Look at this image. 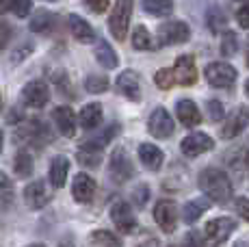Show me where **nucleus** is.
Listing matches in <instances>:
<instances>
[{
    "label": "nucleus",
    "instance_id": "1",
    "mask_svg": "<svg viewBox=\"0 0 249 247\" xmlns=\"http://www.w3.org/2000/svg\"><path fill=\"white\" fill-rule=\"evenodd\" d=\"M199 189L206 193V197L219 204H228L234 195L232 180L228 178V174L223 169L217 167H206L199 174Z\"/></svg>",
    "mask_w": 249,
    "mask_h": 247
},
{
    "label": "nucleus",
    "instance_id": "2",
    "mask_svg": "<svg viewBox=\"0 0 249 247\" xmlns=\"http://www.w3.org/2000/svg\"><path fill=\"white\" fill-rule=\"evenodd\" d=\"M132 7H135V0H115V7L111 11V18H108V28H111V35L117 41H124L128 35Z\"/></svg>",
    "mask_w": 249,
    "mask_h": 247
},
{
    "label": "nucleus",
    "instance_id": "3",
    "mask_svg": "<svg viewBox=\"0 0 249 247\" xmlns=\"http://www.w3.org/2000/svg\"><path fill=\"white\" fill-rule=\"evenodd\" d=\"M191 39V28L186 22L180 20H171L167 24L159 26L156 31V48H165V46H176V44H184Z\"/></svg>",
    "mask_w": 249,
    "mask_h": 247
},
{
    "label": "nucleus",
    "instance_id": "4",
    "mask_svg": "<svg viewBox=\"0 0 249 247\" xmlns=\"http://www.w3.org/2000/svg\"><path fill=\"white\" fill-rule=\"evenodd\" d=\"M50 139H52L50 128L39 120H33L28 124H24L20 130L16 132V141L22 143V145H35V148H41V145L48 143Z\"/></svg>",
    "mask_w": 249,
    "mask_h": 247
},
{
    "label": "nucleus",
    "instance_id": "5",
    "mask_svg": "<svg viewBox=\"0 0 249 247\" xmlns=\"http://www.w3.org/2000/svg\"><path fill=\"white\" fill-rule=\"evenodd\" d=\"M204 76L213 87L217 89H228L236 83L238 72L232 68L230 63H223V61H214V63H208L204 70Z\"/></svg>",
    "mask_w": 249,
    "mask_h": 247
},
{
    "label": "nucleus",
    "instance_id": "6",
    "mask_svg": "<svg viewBox=\"0 0 249 247\" xmlns=\"http://www.w3.org/2000/svg\"><path fill=\"white\" fill-rule=\"evenodd\" d=\"M135 165H132L130 156L124 148H117L111 154V165H108V178L113 180L115 184H126L128 180L135 174Z\"/></svg>",
    "mask_w": 249,
    "mask_h": 247
},
{
    "label": "nucleus",
    "instance_id": "7",
    "mask_svg": "<svg viewBox=\"0 0 249 247\" xmlns=\"http://www.w3.org/2000/svg\"><path fill=\"white\" fill-rule=\"evenodd\" d=\"M236 230V219L232 217H217V219H210L204 228L206 239L210 241V245H221L228 241V236Z\"/></svg>",
    "mask_w": 249,
    "mask_h": 247
},
{
    "label": "nucleus",
    "instance_id": "8",
    "mask_svg": "<svg viewBox=\"0 0 249 247\" xmlns=\"http://www.w3.org/2000/svg\"><path fill=\"white\" fill-rule=\"evenodd\" d=\"M147 130H150V135L156 137V139H167V137H171L176 130L174 117L169 115L167 108H162V106L154 108L150 120H147Z\"/></svg>",
    "mask_w": 249,
    "mask_h": 247
},
{
    "label": "nucleus",
    "instance_id": "9",
    "mask_svg": "<svg viewBox=\"0 0 249 247\" xmlns=\"http://www.w3.org/2000/svg\"><path fill=\"white\" fill-rule=\"evenodd\" d=\"M171 74H174V83L176 85H184V87H191V85L197 83V65H195L193 54H182L176 59V65L171 68Z\"/></svg>",
    "mask_w": 249,
    "mask_h": 247
},
{
    "label": "nucleus",
    "instance_id": "10",
    "mask_svg": "<svg viewBox=\"0 0 249 247\" xmlns=\"http://www.w3.org/2000/svg\"><path fill=\"white\" fill-rule=\"evenodd\" d=\"M154 219L162 232L171 234L178 228V206L171 199H160L154 206Z\"/></svg>",
    "mask_w": 249,
    "mask_h": 247
},
{
    "label": "nucleus",
    "instance_id": "11",
    "mask_svg": "<svg viewBox=\"0 0 249 247\" xmlns=\"http://www.w3.org/2000/svg\"><path fill=\"white\" fill-rule=\"evenodd\" d=\"M50 100V89L46 80H31L22 89V102L31 108H44Z\"/></svg>",
    "mask_w": 249,
    "mask_h": 247
},
{
    "label": "nucleus",
    "instance_id": "12",
    "mask_svg": "<svg viewBox=\"0 0 249 247\" xmlns=\"http://www.w3.org/2000/svg\"><path fill=\"white\" fill-rule=\"evenodd\" d=\"M111 219L122 234H130L137 228V219H135V215H132L130 204L124 202V199H119V202H115L111 206Z\"/></svg>",
    "mask_w": 249,
    "mask_h": 247
},
{
    "label": "nucleus",
    "instance_id": "13",
    "mask_svg": "<svg viewBox=\"0 0 249 247\" xmlns=\"http://www.w3.org/2000/svg\"><path fill=\"white\" fill-rule=\"evenodd\" d=\"M50 199H52V191L46 187L44 180H35V182L26 184V189H24V202L33 211H39V208L48 206Z\"/></svg>",
    "mask_w": 249,
    "mask_h": 247
},
{
    "label": "nucleus",
    "instance_id": "14",
    "mask_svg": "<svg viewBox=\"0 0 249 247\" xmlns=\"http://www.w3.org/2000/svg\"><path fill=\"white\" fill-rule=\"evenodd\" d=\"M247 124H249V108L243 104V106L234 108V111L230 113V117L221 128V137L223 139H232V137L241 135V132L247 128Z\"/></svg>",
    "mask_w": 249,
    "mask_h": 247
},
{
    "label": "nucleus",
    "instance_id": "15",
    "mask_svg": "<svg viewBox=\"0 0 249 247\" xmlns=\"http://www.w3.org/2000/svg\"><path fill=\"white\" fill-rule=\"evenodd\" d=\"M180 148H182V152H184L186 156H199V154H204V152L213 150L214 141L210 139L206 132H191L189 137L182 139Z\"/></svg>",
    "mask_w": 249,
    "mask_h": 247
},
{
    "label": "nucleus",
    "instance_id": "16",
    "mask_svg": "<svg viewBox=\"0 0 249 247\" xmlns=\"http://www.w3.org/2000/svg\"><path fill=\"white\" fill-rule=\"evenodd\" d=\"M119 93H124L128 100L139 102L141 100V83H139V74L135 70H126L117 76V83H115Z\"/></svg>",
    "mask_w": 249,
    "mask_h": 247
},
{
    "label": "nucleus",
    "instance_id": "17",
    "mask_svg": "<svg viewBox=\"0 0 249 247\" xmlns=\"http://www.w3.org/2000/svg\"><path fill=\"white\" fill-rule=\"evenodd\" d=\"M71 195L76 202L89 204L95 195V180L89 174H78L74 178V184H71Z\"/></svg>",
    "mask_w": 249,
    "mask_h": 247
},
{
    "label": "nucleus",
    "instance_id": "18",
    "mask_svg": "<svg viewBox=\"0 0 249 247\" xmlns=\"http://www.w3.org/2000/svg\"><path fill=\"white\" fill-rule=\"evenodd\" d=\"M176 115L180 117V122L184 124V126L189 128H195L202 124V113H199L197 104L193 102V100L184 98V100H178V104H176Z\"/></svg>",
    "mask_w": 249,
    "mask_h": 247
},
{
    "label": "nucleus",
    "instance_id": "19",
    "mask_svg": "<svg viewBox=\"0 0 249 247\" xmlns=\"http://www.w3.org/2000/svg\"><path fill=\"white\" fill-rule=\"evenodd\" d=\"M52 117H54L56 128H59V132L63 137L71 139V137L76 135V115L70 106H56L54 113H52Z\"/></svg>",
    "mask_w": 249,
    "mask_h": 247
},
{
    "label": "nucleus",
    "instance_id": "20",
    "mask_svg": "<svg viewBox=\"0 0 249 247\" xmlns=\"http://www.w3.org/2000/svg\"><path fill=\"white\" fill-rule=\"evenodd\" d=\"M68 24H70V31H71V35H74V39H78L80 44H93L95 41V31L91 28V24L85 18L70 16Z\"/></svg>",
    "mask_w": 249,
    "mask_h": 247
},
{
    "label": "nucleus",
    "instance_id": "21",
    "mask_svg": "<svg viewBox=\"0 0 249 247\" xmlns=\"http://www.w3.org/2000/svg\"><path fill=\"white\" fill-rule=\"evenodd\" d=\"M139 159H141V163L145 165L147 169L156 172V169H160L162 160H165V154H162V150L159 148V145L141 143V148H139Z\"/></svg>",
    "mask_w": 249,
    "mask_h": 247
},
{
    "label": "nucleus",
    "instance_id": "22",
    "mask_svg": "<svg viewBox=\"0 0 249 247\" xmlns=\"http://www.w3.org/2000/svg\"><path fill=\"white\" fill-rule=\"evenodd\" d=\"M76 159H78V163L83 165V167H98V165L102 163L104 154H102V148H98V145H93L91 141H87V143H83L78 148Z\"/></svg>",
    "mask_w": 249,
    "mask_h": 247
},
{
    "label": "nucleus",
    "instance_id": "23",
    "mask_svg": "<svg viewBox=\"0 0 249 247\" xmlns=\"http://www.w3.org/2000/svg\"><path fill=\"white\" fill-rule=\"evenodd\" d=\"M68 172H70V160L65 156H54L50 163V184L54 189H61L68 180Z\"/></svg>",
    "mask_w": 249,
    "mask_h": 247
},
{
    "label": "nucleus",
    "instance_id": "24",
    "mask_svg": "<svg viewBox=\"0 0 249 247\" xmlns=\"http://www.w3.org/2000/svg\"><path fill=\"white\" fill-rule=\"evenodd\" d=\"M76 122H78L85 130H93V128H98L100 122H102V106H100L98 102L83 106V111H80V115H78Z\"/></svg>",
    "mask_w": 249,
    "mask_h": 247
},
{
    "label": "nucleus",
    "instance_id": "25",
    "mask_svg": "<svg viewBox=\"0 0 249 247\" xmlns=\"http://www.w3.org/2000/svg\"><path fill=\"white\" fill-rule=\"evenodd\" d=\"M208 208H210V199H191L182 208V219L186 223H195Z\"/></svg>",
    "mask_w": 249,
    "mask_h": 247
},
{
    "label": "nucleus",
    "instance_id": "26",
    "mask_svg": "<svg viewBox=\"0 0 249 247\" xmlns=\"http://www.w3.org/2000/svg\"><path fill=\"white\" fill-rule=\"evenodd\" d=\"M95 59H98V63L102 65V68H107V70H113V68H117L119 65L117 52L111 48L108 41H100V44L95 46Z\"/></svg>",
    "mask_w": 249,
    "mask_h": 247
},
{
    "label": "nucleus",
    "instance_id": "27",
    "mask_svg": "<svg viewBox=\"0 0 249 247\" xmlns=\"http://www.w3.org/2000/svg\"><path fill=\"white\" fill-rule=\"evenodd\" d=\"M56 24V16L50 11H39L31 18V31L33 33H50Z\"/></svg>",
    "mask_w": 249,
    "mask_h": 247
},
{
    "label": "nucleus",
    "instance_id": "28",
    "mask_svg": "<svg viewBox=\"0 0 249 247\" xmlns=\"http://www.w3.org/2000/svg\"><path fill=\"white\" fill-rule=\"evenodd\" d=\"M143 11L154 18H165L174 11V0H143Z\"/></svg>",
    "mask_w": 249,
    "mask_h": 247
},
{
    "label": "nucleus",
    "instance_id": "29",
    "mask_svg": "<svg viewBox=\"0 0 249 247\" xmlns=\"http://www.w3.org/2000/svg\"><path fill=\"white\" fill-rule=\"evenodd\" d=\"M89 241L95 247H124L122 239H119V236H115L113 232H108V230H95V232H91V239Z\"/></svg>",
    "mask_w": 249,
    "mask_h": 247
},
{
    "label": "nucleus",
    "instance_id": "30",
    "mask_svg": "<svg viewBox=\"0 0 249 247\" xmlns=\"http://www.w3.org/2000/svg\"><path fill=\"white\" fill-rule=\"evenodd\" d=\"M206 24H208L210 33H214V35H217L219 31H223V28H226L228 18H226V13H223L221 9L210 7V9H208V13H206Z\"/></svg>",
    "mask_w": 249,
    "mask_h": 247
},
{
    "label": "nucleus",
    "instance_id": "31",
    "mask_svg": "<svg viewBox=\"0 0 249 247\" xmlns=\"http://www.w3.org/2000/svg\"><path fill=\"white\" fill-rule=\"evenodd\" d=\"M13 169H16V176L28 178V176L33 174V156L28 154L26 150H20L16 156V160H13Z\"/></svg>",
    "mask_w": 249,
    "mask_h": 247
},
{
    "label": "nucleus",
    "instance_id": "32",
    "mask_svg": "<svg viewBox=\"0 0 249 247\" xmlns=\"http://www.w3.org/2000/svg\"><path fill=\"white\" fill-rule=\"evenodd\" d=\"M132 46H135L137 50L154 48V46H152V37H150V33L145 31V26H137L135 31H132Z\"/></svg>",
    "mask_w": 249,
    "mask_h": 247
},
{
    "label": "nucleus",
    "instance_id": "33",
    "mask_svg": "<svg viewBox=\"0 0 249 247\" xmlns=\"http://www.w3.org/2000/svg\"><path fill=\"white\" fill-rule=\"evenodd\" d=\"M85 89H87L89 93H104L108 89V78L107 76L91 74V76H87V80H85Z\"/></svg>",
    "mask_w": 249,
    "mask_h": 247
},
{
    "label": "nucleus",
    "instance_id": "34",
    "mask_svg": "<svg viewBox=\"0 0 249 247\" xmlns=\"http://www.w3.org/2000/svg\"><path fill=\"white\" fill-rule=\"evenodd\" d=\"M238 50V41H236V35L232 31H226L223 33V41H221V54L223 56H234Z\"/></svg>",
    "mask_w": 249,
    "mask_h": 247
},
{
    "label": "nucleus",
    "instance_id": "35",
    "mask_svg": "<svg viewBox=\"0 0 249 247\" xmlns=\"http://www.w3.org/2000/svg\"><path fill=\"white\" fill-rule=\"evenodd\" d=\"M154 83L156 87L162 89V91H167V89L174 87V74H171V70H159V72L154 74Z\"/></svg>",
    "mask_w": 249,
    "mask_h": 247
},
{
    "label": "nucleus",
    "instance_id": "36",
    "mask_svg": "<svg viewBox=\"0 0 249 247\" xmlns=\"http://www.w3.org/2000/svg\"><path fill=\"white\" fill-rule=\"evenodd\" d=\"M9 7L18 18H28L33 11V0H9Z\"/></svg>",
    "mask_w": 249,
    "mask_h": 247
},
{
    "label": "nucleus",
    "instance_id": "37",
    "mask_svg": "<svg viewBox=\"0 0 249 247\" xmlns=\"http://www.w3.org/2000/svg\"><path fill=\"white\" fill-rule=\"evenodd\" d=\"M206 106H208V115H210V120L213 122H219V120H223V104L219 102V100H208V104H206Z\"/></svg>",
    "mask_w": 249,
    "mask_h": 247
},
{
    "label": "nucleus",
    "instance_id": "38",
    "mask_svg": "<svg viewBox=\"0 0 249 247\" xmlns=\"http://www.w3.org/2000/svg\"><path fill=\"white\" fill-rule=\"evenodd\" d=\"M31 52H33V44H31V41H28V44H22L18 50L11 52V63H20V61L26 59Z\"/></svg>",
    "mask_w": 249,
    "mask_h": 247
},
{
    "label": "nucleus",
    "instance_id": "39",
    "mask_svg": "<svg viewBox=\"0 0 249 247\" xmlns=\"http://www.w3.org/2000/svg\"><path fill=\"white\" fill-rule=\"evenodd\" d=\"M11 35H13V28L9 22L0 20V50H4V46L11 41Z\"/></svg>",
    "mask_w": 249,
    "mask_h": 247
},
{
    "label": "nucleus",
    "instance_id": "40",
    "mask_svg": "<svg viewBox=\"0 0 249 247\" xmlns=\"http://www.w3.org/2000/svg\"><path fill=\"white\" fill-rule=\"evenodd\" d=\"M85 4L89 7V11L93 13H104L108 9V4H111V0H85Z\"/></svg>",
    "mask_w": 249,
    "mask_h": 247
},
{
    "label": "nucleus",
    "instance_id": "41",
    "mask_svg": "<svg viewBox=\"0 0 249 247\" xmlns=\"http://www.w3.org/2000/svg\"><path fill=\"white\" fill-rule=\"evenodd\" d=\"M4 193H7V197H11L13 195V184H11V180H9L7 174L0 172V195L4 197Z\"/></svg>",
    "mask_w": 249,
    "mask_h": 247
},
{
    "label": "nucleus",
    "instance_id": "42",
    "mask_svg": "<svg viewBox=\"0 0 249 247\" xmlns=\"http://www.w3.org/2000/svg\"><path fill=\"white\" fill-rule=\"evenodd\" d=\"M236 212L249 223V197H236Z\"/></svg>",
    "mask_w": 249,
    "mask_h": 247
},
{
    "label": "nucleus",
    "instance_id": "43",
    "mask_svg": "<svg viewBox=\"0 0 249 247\" xmlns=\"http://www.w3.org/2000/svg\"><path fill=\"white\" fill-rule=\"evenodd\" d=\"M147 197H150V189H147L145 184H141V187H139L137 191H135V202H137V206H145Z\"/></svg>",
    "mask_w": 249,
    "mask_h": 247
},
{
    "label": "nucleus",
    "instance_id": "44",
    "mask_svg": "<svg viewBox=\"0 0 249 247\" xmlns=\"http://www.w3.org/2000/svg\"><path fill=\"white\" fill-rule=\"evenodd\" d=\"M184 247H204V241L197 232H189L184 236Z\"/></svg>",
    "mask_w": 249,
    "mask_h": 247
},
{
    "label": "nucleus",
    "instance_id": "45",
    "mask_svg": "<svg viewBox=\"0 0 249 247\" xmlns=\"http://www.w3.org/2000/svg\"><path fill=\"white\" fill-rule=\"evenodd\" d=\"M236 20H238V24H241L243 28H247V31H249V4H245V7L238 9Z\"/></svg>",
    "mask_w": 249,
    "mask_h": 247
},
{
    "label": "nucleus",
    "instance_id": "46",
    "mask_svg": "<svg viewBox=\"0 0 249 247\" xmlns=\"http://www.w3.org/2000/svg\"><path fill=\"white\" fill-rule=\"evenodd\" d=\"M24 120V115H22V111L20 108H11V111H9V117H7V122L9 124H16V122H22Z\"/></svg>",
    "mask_w": 249,
    "mask_h": 247
},
{
    "label": "nucleus",
    "instance_id": "47",
    "mask_svg": "<svg viewBox=\"0 0 249 247\" xmlns=\"http://www.w3.org/2000/svg\"><path fill=\"white\" fill-rule=\"evenodd\" d=\"M238 156H241V165H243L241 169H247V176H249V145H247V148L243 150Z\"/></svg>",
    "mask_w": 249,
    "mask_h": 247
},
{
    "label": "nucleus",
    "instance_id": "48",
    "mask_svg": "<svg viewBox=\"0 0 249 247\" xmlns=\"http://www.w3.org/2000/svg\"><path fill=\"white\" fill-rule=\"evenodd\" d=\"M139 247H160V243H159L156 239H150V241H143V243L139 245Z\"/></svg>",
    "mask_w": 249,
    "mask_h": 247
},
{
    "label": "nucleus",
    "instance_id": "49",
    "mask_svg": "<svg viewBox=\"0 0 249 247\" xmlns=\"http://www.w3.org/2000/svg\"><path fill=\"white\" fill-rule=\"evenodd\" d=\"M234 247H249V241H238Z\"/></svg>",
    "mask_w": 249,
    "mask_h": 247
},
{
    "label": "nucleus",
    "instance_id": "50",
    "mask_svg": "<svg viewBox=\"0 0 249 247\" xmlns=\"http://www.w3.org/2000/svg\"><path fill=\"white\" fill-rule=\"evenodd\" d=\"M7 4H9V0H0V13L4 11V7H7Z\"/></svg>",
    "mask_w": 249,
    "mask_h": 247
},
{
    "label": "nucleus",
    "instance_id": "51",
    "mask_svg": "<svg viewBox=\"0 0 249 247\" xmlns=\"http://www.w3.org/2000/svg\"><path fill=\"white\" fill-rule=\"evenodd\" d=\"M59 247H74V243H71V241H63Z\"/></svg>",
    "mask_w": 249,
    "mask_h": 247
},
{
    "label": "nucleus",
    "instance_id": "52",
    "mask_svg": "<svg viewBox=\"0 0 249 247\" xmlns=\"http://www.w3.org/2000/svg\"><path fill=\"white\" fill-rule=\"evenodd\" d=\"M245 93H247V96H249V78L245 80Z\"/></svg>",
    "mask_w": 249,
    "mask_h": 247
},
{
    "label": "nucleus",
    "instance_id": "53",
    "mask_svg": "<svg viewBox=\"0 0 249 247\" xmlns=\"http://www.w3.org/2000/svg\"><path fill=\"white\" fill-rule=\"evenodd\" d=\"M26 247H46L44 243H33V245H26Z\"/></svg>",
    "mask_w": 249,
    "mask_h": 247
},
{
    "label": "nucleus",
    "instance_id": "54",
    "mask_svg": "<svg viewBox=\"0 0 249 247\" xmlns=\"http://www.w3.org/2000/svg\"><path fill=\"white\" fill-rule=\"evenodd\" d=\"M0 152H2V130H0Z\"/></svg>",
    "mask_w": 249,
    "mask_h": 247
},
{
    "label": "nucleus",
    "instance_id": "55",
    "mask_svg": "<svg viewBox=\"0 0 249 247\" xmlns=\"http://www.w3.org/2000/svg\"><path fill=\"white\" fill-rule=\"evenodd\" d=\"M245 61H247V68H249V50H247V56H245Z\"/></svg>",
    "mask_w": 249,
    "mask_h": 247
},
{
    "label": "nucleus",
    "instance_id": "56",
    "mask_svg": "<svg viewBox=\"0 0 249 247\" xmlns=\"http://www.w3.org/2000/svg\"><path fill=\"white\" fill-rule=\"evenodd\" d=\"M0 111H2V96H0Z\"/></svg>",
    "mask_w": 249,
    "mask_h": 247
},
{
    "label": "nucleus",
    "instance_id": "57",
    "mask_svg": "<svg viewBox=\"0 0 249 247\" xmlns=\"http://www.w3.org/2000/svg\"><path fill=\"white\" fill-rule=\"evenodd\" d=\"M48 2H54V0H48Z\"/></svg>",
    "mask_w": 249,
    "mask_h": 247
}]
</instances>
